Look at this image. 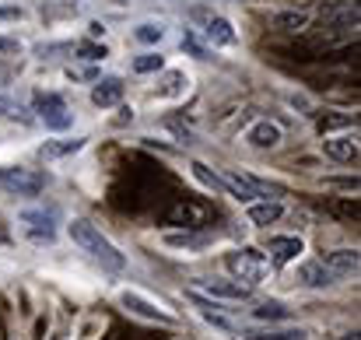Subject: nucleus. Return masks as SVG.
<instances>
[{"label": "nucleus", "mask_w": 361, "mask_h": 340, "mask_svg": "<svg viewBox=\"0 0 361 340\" xmlns=\"http://www.w3.org/2000/svg\"><path fill=\"white\" fill-rule=\"evenodd\" d=\"M67 235H71V242L81 249V253H88L95 263H102V267H109V270H123L126 267V260H123V253L99 231V228L92 225V221H85V218H74L71 225H67Z\"/></svg>", "instance_id": "1"}, {"label": "nucleus", "mask_w": 361, "mask_h": 340, "mask_svg": "<svg viewBox=\"0 0 361 340\" xmlns=\"http://www.w3.org/2000/svg\"><path fill=\"white\" fill-rule=\"evenodd\" d=\"M225 267L232 270V277L242 281V284H259L263 277H267V270H270V263H267V256L263 253H256V249H235V253H228L225 256Z\"/></svg>", "instance_id": "2"}, {"label": "nucleus", "mask_w": 361, "mask_h": 340, "mask_svg": "<svg viewBox=\"0 0 361 340\" xmlns=\"http://www.w3.org/2000/svg\"><path fill=\"white\" fill-rule=\"evenodd\" d=\"M0 186L14 197H39L46 190V176L35 169H14V165H0Z\"/></svg>", "instance_id": "3"}, {"label": "nucleus", "mask_w": 361, "mask_h": 340, "mask_svg": "<svg viewBox=\"0 0 361 340\" xmlns=\"http://www.w3.org/2000/svg\"><path fill=\"white\" fill-rule=\"evenodd\" d=\"M35 113L49 130H67L74 123V113L67 109L63 95H56V92H35Z\"/></svg>", "instance_id": "4"}, {"label": "nucleus", "mask_w": 361, "mask_h": 340, "mask_svg": "<svg viewBox=\"0 0 361 340\" xmlns=\"http://www.w3.org/2000/svg\"><path fill=\"white\" fill-rule=\"evenodd\" d=\"M319 21L326 28H341V32H355L358 28V4L355 0H337V4H326Z\"/></svg>", "instance_id": "5"}, {"label": "nucleus", "mask_w": 361, "mask_h": 340, "mask_svg": "<svg viewBox=\"0 0 361 340\" xmlns=\"http://www.w3.org/2000/svg\"><path fill=\"white\" fill-rule=\"evenodd\" d=\"M298 253H302V238H298V235H270L263 256H267V263L284 267V263L298 260Z\"/></svg>", "instance_id": "6"}, {"label": "nucleus", "mask_w": 361, "mask_h": 340, "mask_svg": "<svg viewBox=\"0 0 361 340\" xmlns=\"http://www.w3.org/2000/svg\"><path fill=\"white\" fill-rule=\"evenodd\" d=\"M120 305H123V309H130L133 316L147 320V323H165V327H172V323H176V316L161 312L158 305H151V302H147L144 295H137V291H123V295H120Z\"/></svg>", "instance_id": "7"}, {"label": "nucleus", "mask_w": 361, "mask_h": 340, "mask_svg": "<svg viewBox=\"0 0 361 340\" xmlns=\"http://www.w3.org/2000/svg\"><path fill=\"white\" fill-rule=\"evenodd\" d=\"M193 14L204 18V35H207L214 46H235V42H239V35H235V28H232L228 18H221V14H207V11H193Z\"/></svg>", "instance_id": "8"}, {"label": "nucleus", "mask_w": 361, "mask_h": 340, "mask_svg": "<svg viewBox=\"0 0 361 340\" xmlns=\"http://www.w3.org/2000/svg\"><path fill=\"white\" fill-rule=\"evenodd\" d=\"M302 288H330L334 281H337V274L323 263V260H309V263H302L298 267V277H295Z\"/></svg>", "instance_id": "9"}, {"label": "nucleus", "mask_w": 361, "mask_h": 340, "mask_svg": "<svg viewBox=\"0 0 361 340\" xmlns=\"http://www.w3.org/2000/svg\"><path fill=\"white\" fill-rule=\"evenodd\" d=\"M309 21H312V14H309L305 7H295V11H270V18H267V25L277 28V32H305Z\"/></svg>", "instance_id": "10"}, {"label": "nucleus", "mask_w": 361, "mask_h": 340, "mask_svg": "<svg viewBox=\"0 0 361 340\" xmlns=\"http://www.w3.org/2000/svg\"><path fill=\"white\" fill-rule=\"evenodd\" d=\"M197 291H207L211 298H228V302H242V298H249V284H242V281H200V288Z\"/></svg>", "instance_id": "11"}, {"label": "nucleus", "mask_w": 361, "mask_h": 340, "mask_svg": "<svg viewBox=\"0 0 361 340\" xmlns=\"http://www.w3.org/2000/svg\"><path fill=\"white\" fill-rule=\"evenodd\" d=\"M245 144H252V147H277L281 144V126L270 123V119H256L245 130Z\"/></svg>", "instance_id": "12"}, {"label": "nucleus", "mask_w": 361, "mask_h": 340, "mask_svg": "<svg viewBox=\"0 0 361 340\" xmlns=\"http://www.w3.org/2000/svg\"><path fill=\"white\" fill-rule=\"evenodd\" d=\"M204 218H207V207H200V204H190V200L176 204V207L165 214V221H169V225H183V228L204 225Z\"/></svg>", "instance_id": "13"}, {"label": "nucleus", "mask_w": 361, "mask_h": 340, "mask_svg": "<svg viewBox=\"0 0 361 340\" xmlns=\"http://www.w3.org/2000/svg\"><path fill=\"white\" fill-rule=\"evenodd\" d=\"M92 102H95L99 109H113V106H120L123 102V81L120 78L95 81V88H92Z\"/></svg>", "instance_id": "14"}, {"label": "nucleus", "mask_w": 361, "mask_h": 340, "mask_svg": "<svg viewBox=\"0 0 361 340\" xmlns=\"http://www.w3.org/2000/svg\"><path fill=\"white\" fill-rule=\"evenodd\" d=\"M281 214H284V207H281L277 200H259V204H252V200H249V207H245V218H249V225H256V228L274 225Z\"/></svg>", "instance_id": "15"}, {"label": "nucleus", "mask_w": 361, "mask_h": 340, "mask_svg": "<svg viewBox=\"0 0 361 340\" xmlns=\"http://www.w3.org/2000/svg\"><path fill=\"white\" fill-rule=\"evenodd\" d=\"M323 151H326V158H334V162H355V158H358V140H355L351 133H344V137H326V140H323Z\"/></svg>", "instance_id": "16"}, {"label": "nucleus", "mask_w": 361, "mask_h": 340, "mask_svg": "<svg viewBox=\"0 0 361 340\" xmlns=\"http://www.w3.org/2000/svg\"><path fill=\"white\" fill-rule=\"evenodd\" d=\"M190 302L197 305V312H200V316H204V320H207L211 327H218V330H232V320H228L225 312H218L221 305H214V302H207V298H204V295H200L197 288L190 291Z\"/></svg>", "instance_id": "17"}, {"label": "nucleus", "mask_w": 361, "mask_h": 340, "mask_svg": "<svg viewBox=\"0 0 361 340\" xmlns=\"http://www.w3.org/2000/svg\"><path fill=\"white\" fill-rule=\"evenodd\" d=\"M323 263H326L337 277H344V274H358V253H355V249H334V253L323 256Z\"/></svg>", "instance_id": "18"}, {"label": "nucleus", "mask_w": 361, "mask_h": 340, "mask_svg": "<svg viewBox=\"0 0 361 340\" xmlns=\"http://www.w3.org/2000/svg\"><path fill=\"white\" fill-rule=\"evenodd\" d=\"M85 140H88V137H74V140H46V144L39 147V154H42L46 162H53V158H67V154L81 151Z\"/></svg>", "instance_id": "19"}, {"label": "nucleus", "mask_w": 361, "mask_h": 340, "mask_svg": "<svg viewBox=\"0 0 361 340\" xmlns=\"http://www.w3.org/2000/svg\"><path fill=\"white\" fill-rule=\"evenodd\" d=\"M21 221H28V225H32V238H46V242L53 238V221H56V214H53V211H49V214H46V211H25V214H21Z\"/></svg>", "instance_id": "20"}, {"label": "nucleus", "mask_w": 361, "mask_h": 340, "mask_svg": "<svg viewBox=\"0 0 361 340\" xmlns=\"http://www.w3.org/2000/svg\"><path fill=\"white\" fill-rule=\"evenodd\" d=\"M190 169H193V176H197V179H200L207 190H214V193H228V183H225L221 176H214V172H211L204 162H193Z\"/></svg>", "instance_id": "21"}, {"label": "nucleus", "mask_w": 361, "mask_h": 340, "mask_svg": "<svg viewBox=\"0 0 361 340\" xmlns=\"http://www.w3.org/2000/svg\"><path fill=\"white\" fill-rule=\"evenodd\" d=\"M0 116L4 119H18L21 126H32L35 123V116H28V109L21 102H14V99H0Z\"/></svg>", "instance_id": "22"}, {"label": "nucleus", "mask_w": 361, "mask_h": 340, "mask_svg": "<svg viewBox=\"0 0 361 340\" xmlns=\"http://www.w3.org/2000/svg\"><path fill=\"white\" fill-rule=\"evenodd\" d=\"M323 207L341 221H358V200H326Z\"/></svg>", "instance_id": "23"}, {"label": "nucleus", "mask_w": 361, "mask_h": 340, "mask_svg": "<svg viewBox=\"0 0 361 340\" xmlns=\"http://www.w3.org/2000/svg\"><path fill=\"white\" fill-rule=\"evenodd\" d=\"M252 320H288V309L281 302H259L252 309Z\"/></svg>", "instance_id": "24"}, {"label": "nucleus", "mask_w": 361, "mask_h": 340, "mask_svg": "<svg viewBox=\"0 0 361 340\" xmlns=\"http://www.w3.org/2000/svg\"><path fill=\"white\" fill-rule=\"evenodd\" d=\"M161 67H165V60H161L158 53H144V56L133 60V71H137V74H154V71H161Z\"/></svg>", "instance_id": "25"}, {"label": "nucleus", "mask_w": 361, "mask_h": 340, "mask_svg": "<svg viewBox=\"0 0 361 340\" xmlns=\"http://www.w3.org/2000/svg\"><path fill=\"white\" fill-rule=\"evenodd\" d=\"M305 330H263V334H252L245 340H305Z\"/></svg>", "instance_id": "26"}, {"label": "nucleus", "mask_w": 361, "mask_h": 340, "mask_svg": "<svg viewBox=\"0 0 361 340\" xmlns=\"http://www.w3.org/2000/svg\"><path fill=\"white\" fill-rule=\"evenodd\" d=\"M351 123H355V116H323L316 126H319V133H330V130H344Z\"/></svg>", "instance_id": "27"}, {"label": "nucleus", "mask_w": 361, "mask_h": 340, "mask_svg": "<svg viewBox=\"0 0 361 340\" xmlns=\"http://www.w3.org/2000/svg\"><path fill=\"white\" fill-rule=\"evenodd\" d=\"M74 53H78L81 60H102V56H106V46H99V42H78Z\"/></svg>", "instance_id": "28"}, {"label": "nucleus", "mask_w": 361, "mask_h": 340, "mask_svg": "<svg viewBox=\"0 0 361 340\" xmlns=\"http://www.w3.org/2000/svg\"><path fill=\"white\" fill-rule=\"evenodd\" d=\"M137 42H158L161 35H165V28L161 25H137Z\"/></svg>", "instance_id": "29"}, {"label": "nucleus", "mask_w": 361, "mask_h": 340, "mask_svg": "<svg viewBox=\"0 0 361 340\" xmlns=\"http://www.w3.org/2000/svg\"><path fill=\"white\" fill-rule=\"evenodd\" d=\"M183 81H186V78H183L179 71H169V74H165V88H161V95H176V92L183 88Z\"/></svg>", "instance_id": "30"}, {"label": "nucleus", "mask_w": 361, "mask_h": 340, "mask_svg": "<svg viewBox=\"0 0 361 340\" xmlns=\"http://www.w3.org/2000/svg\"><path fill=\"white\" fill-rule=\"evenodd\" d=\"M165 242L169 245H204L207 238H200V235H165Z\"/></svg>", "instance_id": "31"}, {"label": "nucleus", "mask_w": 361, "mask_h": 340, "mask_svg": "<svg viewBox=\"0 0 361 340\" xmlns=\"http://www.w3.org/2000/svg\"><path fill=\"white\" fill-rule=\"evenodd\" d=\"M183 49H190L193 56H200V60H207V53H204V46H200V42H197L193 35H186V39H183Z\"/></svg>", "instance_id": "32"}, {"label": "nucleus", "mask_w": 361, "mask_h": 340, "mask_svg": "<svg viewBox=\"0 0 361 340\" xmlns=\"http://www.w3.org/2000/svg\"><path fill=\"white\" fill-rule=\"evenodd\" d=\"M67 78H71V81H95V71H74V67H71Z\"/></svg>", "instance_id": "33"}, {"label": "nucleus", "mask_w": 361, "mask_h": 340, "mask_svg": "<svg viewBox=\"0 0 361 340\" xmlns=\"http://www.w3.org/2000/svg\"><path fill=\"white\" fill-rule=\"evenodd\" d=\"M25 11L21 7H0V21H18Z\"/></svg>", "instance_id": "34"}, {"label": "nucleus", "mask_w": 361, "mask_h": 340, "mask_svg": "<svg viewBox=\"0 0 361 340\" xmlns=\"http://www.w3.org/2000/svg\"><path fill=\"white\" fill-rule=\"evenodd\" d=\"M7 53H18V39H7V35H0V56H7Z\"/></svg>", "instance_id": "35"}, {"label": "nucleus", "mask_w": 361, "mask_h": 340, "mask_svg": "<svg viewBox=\"0 0 361 340\" xmlns=\"http://www.w3.org/2000/svg\"><path fill=\"white\" fill-rule=\"evenodd\" d=\"M88 32H92V35H106V25H102V21H92Z\"/></svg>", "instance_id": "36"}, {"label": "nucleus", "mask_w": 361, "mask_h": 340, "mask_svg": "<svg viewBox=\"0 0 361 340\" xmlns=\"http://www.w3.org/2000/svg\"><path fill=\"white\" fill-rule=\"evenodd\" d=\"M106 340H120V334H116V330H113V334H109V337H106Z\"/></svg>", "instance_id": "37"}]
</instances>
